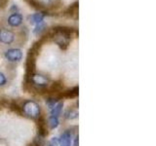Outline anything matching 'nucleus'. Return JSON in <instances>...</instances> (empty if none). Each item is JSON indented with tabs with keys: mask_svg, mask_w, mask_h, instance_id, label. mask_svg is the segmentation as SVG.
<instances>
[{
	"mask_svg": "<svg viewBox=\"0 0 156 146\" xmlns=\"http://www.w3.org/2000/svg\"><path fill=\"white\" fill-rule=\"evenodd\" d=\"M44 19V14L42 13H36V14H33L32 16L30 17V21L32 23H35L38 24L43 22Z\"/></svg>",
	"mask_w": 156,
	"mask_h": 146,
	"instance_id": "9",
	"label": "nucleus"
},
{
	"mask_svg": "<svg viewBox=\"0 0 156 146\" xmlns=\"http://www.w3.org/2000/svg\"><path fill=\"white\" fill-rule=\"evenodd\" d=\"M60 141V146H71L72 142V134L69 130H66L61 135V138L58 139Z\"/></svg>",
	"mask_w": 156,
	"mask_h": 146,
	"instance_id": "7",
	"label": "nucleus"
},
{
	"mask_svg": "<svg viewBox=\"0 0 156 146\" xmlns=\"http://www.w3.org/2000/svg\"><path fill=\"white\" fill-rule=\"evenodd\" d=\"M16 33L11 29L6 27L0 28V43L5 44V45H11L16 41Z\"/></svg>",
	"mask_w": 156,
	"mask_h": 146,
	"instance_id": "2",
	"label": "nucleus"
},
{
	"mask_svg": "<svg viewBox=\"0 0 156 146\" xmlns=\"http://www.w3.org/2000/svg\"><path fill=\"white\" fill-rule=\"evenodd\" d=\"M48 124L50 126L51 129H56L58 128V126L60 125V120H58V117H55V116H50L48 119Z\"/></svg>",
	"mask_w": 156,
	"mask_h": 146,
	"instance_id": "10",
	"label": "nucleus"
},
{
	"mask_svg": "<svg viewBox=\"0 0 156 146\" xmlns=\"http://www.w3.org/2000/svg\"><path fill=\"white\" fill-rule=\"evenodd\" d=\"M7 85V77L3 72L0 71V88Z\"/></svg>",
	"mask_w": 156,
	"mask_h": 146,
	"instance_id": "13",
	"label": "nucleus"
},
{
	"mask_svg": "<svg viewBox=\"0 0 156 146\" xmlns=\"http://www.w3.org/2000/svg\"><path fill=\"white\" fill-rule=\"evenodd\" d=\"M23 22V18L20 13H13L9 16L7 19V23L10 26L12 27H18L20 26Z\"/></svg>",
	"mask_w": 156,
	"mask_h": 146,
	"instance_id": "6",
	"label": "nucleus"
},
{
	"mask_svg": "<svg viewBox=\"0 0 156 146\" xmlns=\"http://www.w3.org/2000/svg\"><path fill=\"white\" fill-rule=\"evenodd\" d=\"M5 58L10 62H19L23 58V51L19 48H11L4 54Z\"/></svg>",
	"mask_w": 156,
	"mask_h": 146,
	"instance_id": "3",
	"label": "nucleus"
},
{
	"mask_svg": "<svg viewBox=\"0 0 156 146\" xmlns=\"http://www.w3.org/2000/svg\"><path fill=\"white\" fill-rule=\"evenodd\" d=\"M65 117L68 120H73V119H76L78 117V112L75 109H67L65 113Z\"/></svg>",
	"mask_w": 156,
	"mask_h": 146,
	"instance_id": "11",
	"label": "nucleus"
},
{
	"mask_svg": "<svg viewBox=\"0 0 156 146\" xmlns=\"http://www.w3.org/2000/svg\"><path fill=\"white\" fill-rule=\"evenodd\" d=\"M46 104L48 106V108L50 110H52L54 107L58 104V99H55V97H50V99H46Z\"/></svg>",
	"mask_w": 156,
	"mask_h": 146,
	"instance_id": "12",
	"label": "nucleus"
},
{
	"mask_svg": "<svg viewBox=\"0 0 156 146\" xmlns=\"http://www.w3.org/2000/svg\"><path fill=\"white\" fill-rule=\"evenodd\" d=\"M62 107H63V102H58V104L54 107V108L51 111V115L55 116V117H58L61 115L62 111Z\"/></svg>",
	"mask_w": 156,
	"mask_h": 146,
	"instance_id": "8",
	"label": "nucleus"
},
{
	"mask_svg": "<svg viewBox=\"0 0 156 146\" xmlns=\"http://www.w3.org/2000/svg\"><path fill=\"white\" fill-rule=\"evenodd\" d=\"M54 41L61 48L66 49L68 46V44H69V35L66 31H58L54 36Z\"/></svg>",
	"mask_w": 156,
	"mask_h": 146,
	"instance_id": "5",
	"label": "nucleus"
},
{
	"mask_svg": "<svg viewBox=\"0 0 156 146\" xmlns=\"http://www.w3.org/2000/svg\"><path fill=\"white\" fill-rule=\"evenodd\" d=\"M23 111L24 115L28 117V118L37 119L40 117V114H41V106L39 105V103L35 100L28 99L23 102Z\"/></svg>",
	"mask_w": 156,
	"mask_h": 146,
	"instance_id": "1",
	"label": "nucleus"
},
{
	"mask_svg": "<svg viewBox=\"0 0 156 146\" xmlns=\"http://www.w3.org/2000/svg\"><path fill=\"white\" fill-rule=\"evenodd\" d=\"M30 81L32 83L33 86H35L38 89H43V88H46L49 85V79L42 74H32L30 76Z\"/></svg>",
	"mask_w": 156,
	"mask_h": 146,
	"instance_id": "4",
	"label": "nucleus"
},
{
	"mask_svg": "<svg viewBox=\"0 0 156 146\" xmlns=\"http://www.w3.org/2000/svg\"><path fill=\"white\" fill-rule=\"evenodd\" d=\"M49 146H60V141H58V138L53 137L50 140V142H49Z\"/></svg>",
	"mask_w": 156,
	"mask_h": 146,
	"instance_id": "14",
	"label": "nucleus"
}]
</instances>
